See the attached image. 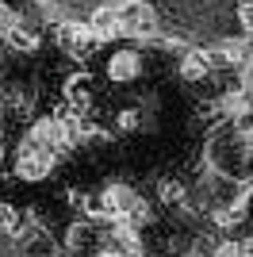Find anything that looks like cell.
<instances>
[{
  "label": "cell",
  "mask_w": 253,
  "mask_h": 257,
  "mask_svg": "<svg viewBox=\"0 0 253 257\" xmlns=\"http://www.w3.org/2000/svg\"><path fill=\"white\" fill-rule=\"evenodd\" d=\"M54 165H58V154L31 139L16 150V177H23V181H46L54 173Z\"/></svg>",
  "instance_id": "1"
},
{
  "label": "cell",
  "mask_w": 253,
  "mask_h": 257,
  "mask_svg": "<svg viewBox=\"0 0 253 257\" xmlns=\"http://www.w3.org/2000/svg\"><path fill=\"white\" fill-rule=\"evenodd\" d=\"M119 16H123V39H138V43H154L158 39V16L150 4L142 0H123L119 4Z\"/></svg>",
  "instance_id": "2"
},
{
  "label": "cell",
  "mask_w": 253,
  "mask_h": 257,
  "mask_svg": "<svg viewBox=\"0 0 253 257\" xmlns=\"http://www.w3.org/2000/svg\"><path fill=\"white\" fill-rule=\"evenodd\" d=\"M54 35H58V46H62L69 58H77V62L88 58V54L96 50V43H100V39L92 35V27L81 23V20H65L62 27H54Z\"/></svg>",
  "instance_id": "3"
},
{
  "label": "cell",
  "mask_w": 253,
  "mask_h": 257,
  "mask_svg": "<svg viewBox=\"0 0 253 257\" xmlns=\"http://www.w3.org/2000/svg\"><path fill=\"white\" fill-rule=\"evenodd\" d=\"M104 73H107V81H115V85L135 81V77H142V54L138 50H115L111 58H107Z\"/></svg>",
  "instance_id": "4"
},
{
  "label": "cell",
  "mask_w": 253,
  "mask_h": 257,
  "mask_svg": "<svg viewBox=\"0 0 253 257\" xmlns=\"http://www.w3.org/2000/svg\"><path fill=\"white\" fill-rule=\"evenodd\" d=\"M88 27L100 43L107 39H123V16H119V4H100V8L88 16Z\"/></svg>",
  "instance_id": "5"
},
{
  "label": "cell",
  "mask_w": 253,
  "mask_h": 257,
  "mask_svg": "<svg viewBox=\"0 0 253 257\" xmlns=\"http://www.w3.org/2000/svg\"><path fill=\"white\" fill-rule=\"evenodd\" d=\"M219 111L226 119H245L253 111V92L245 85H234V88H226V92H222L219 96Z\"/></svg>",
  "instance_id": "6"
},
{
  "label": "cell",
  "mask_w": 253,
  "mask_h": 257,
  "mask_svg": "<svg viewBox=\"0 0 253 257\" xmlns=\"http://www.w3.org/2000/svg\"><path fill=\"white\" fill-rule=\"evenodd\" d=\"M211 73H215V65H211L207 50H184V58H180V77H184L188 85H200Z\"/></svg>",
  "instance_id": "7"
},
{
  "label": "cell",
  "mask_w": 253,
  "mask_h": 257,
  "mask_svg": "<svg viewBox=\"0 0 253 257\" xmlns=\"http://www.w3.org/2000/svg\"><path fill=\"white\" fill-rule=\"evenodd\" d=\"M65 104L73 107L77 115H84V111L92 107V77L88 73H73L65 81Z\"/></svg>",
  "instance_id": "8"
},
{
  "label": "cell",
  "mask_w": 253,
  "mask_h": 257,
  "mask_svg": "<svg viewBox=\"0 0 253 257\" xmlns=\"http://www.w3.org/2000/svg\"><path fill=\"white\" fill-rule=\"evenodd\" d=\"M4 43H8L16 54H35L42 39H39V31H35V27H23V23H20V27H16V31L4 39Z\"/></svg>",
  "instance_id": "9"
},
{
  "label": "cell",
  "mask_w": 253,
  "mask_h": 257,
  "mask_svg": "<svg viewBox=\"0 0 253 257\" xmlns=\"http://www.w3.org/2000/svg\"><path fill=\"white\" fill-rule=\"evenodd\" d=\"M184 196H188V192H184V184H180L177 177H161V181H158V200H161V204H169V207L184 204Z\"/></svg>",
  "instance_id": "10"
},
{
  "label": "cell",
  "mask_w": 253,
  "mask_h": 257,
  "mask_svg": "<svg viewBox=\"0 0 253 257\" xmlns=\"http://www.w3.org/2000/svg\"><path fill=\"white\" fill-rule=\"evenodd\" d=\"M126 226H135V230H142V226H150L154 223V207L146 204V200H142V196H138V204L131 207V211H126V219H123Z\"/></svg>",
  "instance_id": "11"
},
{
  "label": "cell",
  "mask_w": 253,
  "mask_h": 257,
  "mask_svg": "<svg viewBox=\"0 0 253 257\" xmlns=\"http://www.w3.org/2000/svg\"><path fill=\"white\" fill-rule=\"evenodd\" d=\"M23 226V219H20V211L12 204H0V234H16Z\"/></svg>",
  "instance_id": "12"
},
{
  "label": "cell",
  "mask_w": 253,
  "mask_h": 257,
  "mask_svg": "<svg viewBox=\"0 0 253 257\" xmlns=\"http://www.w3.org/2000/svg\"><path fill=\"white\" fill-rule=\"evenodd\" d=\"M16 27H20V12L12 8V4H4V0H0V39H8Z\"/></svg>",
  "instance_id": "13"
},
{
  "label": "cell",
  "mask_w": 253,
  "mask_h": 257,
  "mask_svg": "<svg viewBox=\"0 0 253 257\" xmlns=\"http://www.w3.org/2000/svg\"><path fill=\"white\" fill-rule=\"evenodd\" d=\"M115 127L123 131V135H131V131H138V127H142V111H138V107H126V111H119Z\"/></svg>",
  "instance_id": "14"
},
{
  "label": "cell",
  "mask_w": 253,
  "mask_h": 257,
  "mask_svg": "<svg viewBox=\"0 0 253 257\" xmlns=\"http://www.w3.org/2000/svg\"><path fill=\"white\" fill-rule=\"evenodd\" d=\"M238 23H242L245 35H253V0H242V4H238Z\"/></svg>",
  "instance_id": "15"
},
{
  "label": "cell",
  "mask_w": 253,
  "mask_h": 257,
  "mask_svg": "<svg viewBox=\"0 0 253 257\" xmlns=\"http://www.w3.org/2000/svg\"><path fill=\"white\" fill-rule=\"evenodd\" d=\"M211 257H242V242H219Z\"/></svg>",
  "instance_id": "16"
},
{
  "label": "cell",
  "mask_w": 253,
  "mask_h": 257,
  "mask_svg": "<svg viewBox=\"0 0 253 257\" xmlns=\"http://www.w3.org/2000/svg\"><path fill=\"white\" fill-rule=\"evenodd\" d=\"M242 85H245V88L253 92V58H249V62L242 65Z\"/></svg>",
  "instance_id": "17"
},
{
  "label": "cell",
  "mask_w": 253,
  "mask_h": 257,
  "mask_svg": "<svg viewBox=\"0 0 253 257\" xmlns=\"http://www.w3.org/2000/svg\"><path fill=\"white\" fill-rule=\"evenodd\" d=\"M242 257H253V238H245V242H242Z\"/></svg>",
  "instance_id": "18"
},
{
  "label": "cell",
  "mask_w": 253,
  "mask_h": 257,
  "mask_svg": "<svg viewBox=\"0 0 253 257\" xmlns=\"http://www.w3.org/2000/svg\"><path fill=\"white\" fill-rule=\"evenodd\" d=\"M245 139H249V142H253V127H249V131H245Z\"/></svg>",
  "instance_id": "19"
},
{
  "label": "cell",
  "mask_w": 253,
  "mask_h": 257,
  "mask_svg": "<svg viewBox=\"0 0 253 257\" xmlns=\"http://www.w3.org/2000/svg\"><path fill=\"white\" fill-rule=\"evenodd\" d=\"M35 4H46V0H35Z\"/></svg>",
  "instance_id": "20"
}]
</instances>
